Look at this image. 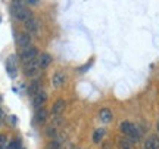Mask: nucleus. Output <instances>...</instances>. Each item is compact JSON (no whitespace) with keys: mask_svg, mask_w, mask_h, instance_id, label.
Wrapping results in <instances>:
<instances>
[{"mask_svg":"<svg viewBox=\"0 0 159 149\" xmlns=\"http://www.w3.org/2000/svg\"><path fill=\"white\" fill-rule=\"evenodd\" d=\"M12 12H13V16L16 18L18 21H22V22H27L33 18V13L27 7H24L21 2H13L12 3Z\"/></svg>","mask_w":159,"mask_h":149,"instance_id":"obj_1","label":"nucleus"},{"mask_svg":"<svg viewBox=\"0 0 159 149\" xmlns=\"http://www.w3.org/2000/svg\"><path fill=\"white\" fill-rule=\"evenodd\" d=\"M121 132L124 133L130 140H133V142H137V140L140 139V132H139V128H137L133 123H130V121H124V123L121 124Z\"/></svg>","mask_w":159,"mask_h":149,"instance_id":"obj_2","label":"nucleus"},{"mask_svg":"<svg viewBox=\"0 0 159 149\" xmlns=\"http://www.w3.org/2000/svg\"><path fill=\"white\" fill-rule=\"evenodd\" d=\"M37 53H39V49L37 47H31L30 46L28 49H24V50H21V55H19V58H21V61L24 62V65L25 63H30L33 62V61H35L37 59Z\"/></svg>","mask_w":159,"mask_h":149,"instance_id":"obj_3","label":"nucleus"},{"mask_svg":"<svg viewBox=\"0 0 159 149\" xmlns=\"http://www.w3.org/2000/svg\"><path fill=\"white\" fill-rule=\"evenodd\" d=\"M6 71L12 78H15L18 74V58L16 55H11L6 59Z\"/></svg>","mask_w":159,"mask_h":149,"instance_id":"obj_4","label":"nucleus"},{"mask_svg":"<svg viewBox=\"0 0 159 149\" xmlns=\"http://www.w3.org/2000/svg\"><path fill=\"white\" fill-rule=\"evenodd\" d=\"M39 62H37V59L35 61H33V62L30 63H25L24 65V74L27 75V77H35L37 75V72H39Z\"/></svg>","mask_w":159,"mask_h":149,"instance_id":"obj_5","label":"nucleus"},{"mask_svg":"<svg viewBox=\"0 0 159 149\" xmlns=\"http://www.w3.org/2000/svg\"><path fill=\"white\" fill-rule=\"evenodd\" d=\"M16 43H18V46L21 47L22 50L24 49H28L30 44H31V37H30V34H27V33H22V34L18 35Z\"/></svg>","mask_w":159,"mask_h":149,"instance_id":"obj_6","label":"nucleus"},{"mask_svg":"<svg viewBox=\"0 0 159 149\" xmlns=\"http://www.w3.org/2000/svg\"><path fill=\"white\" fill-rule=\"evenodd\" d=\"M65 81H66V77H65V72L63 71H56L55 74H53V78H52V84L55 87H61L65 84Z\"/></svg>","mask_w":159,"mask_h":149,"instance_id":"obj_7","label":"nucleus"},{"mask_svg":"<svg viewBox=\"0 0 159 149\" xmlns=\"http://www.w3.org/2000/svg\"><path fill=\"white\" fill-rule=\"evenodd\" d=\"M46 99H47V95H46L43 90L40 93H37L34 98H33V106H34L35 109H39V108H41V105L46 102Z\"/></svg>","mask_w":159,"mask_h":149,"instance_id":"obj_8","label":"nucleus"},{"mask_svg":"<svg viewBox=\"0 0 159 149\" xmlns=\"http://www.w3.org/2000/svg\"><path fill=\"white\" fill-rule=\"evenodd\" d=\"M25 28H27V31H28V33L35 34V33L39 31V28H40V24H39V21H37V18L33 16L30 21H27V22H25Z\"/></svg>","mask_w":159,"mask_h":149,"instance_id":"obj_9","label":"nucleus"},{"mask_svg":"<svg viewBox=\"0 0 159 149\" xmlns=\"http://www.w3.org/2000/svg\"><path fill=\"white\" fill-rule=\"evenodd\" d=\"M142 149H159V139L156 136H150L148 137V140L143 143Z\"/></svg>","mask_w":159,"mask_h":149,"instance_id":"obj_10","label":"nucleus"},{"mask_svg":"<svg viewBox=\"0 0 159 149\" xmlns=\"http://www.w3.org/2000/svg\"><path fill=\"white\" fill-rule=\"evenodd\" d=\"M37 62H39L40 68H47L52 63V56L49 53H41V55L37 58Z\"/></svg>","mask_w":159,"mask_h":149,"instance_id":"obj_11","label":"nucleus"},{"mask_svg":"<svg viewBox=\"0 0 159 149\" xmlns=\"http://www.w3.org/2000/svg\"><path fill=\"white\" fill-rule=\"evenodd\" d=\"M34 120L39 123V124H44V121L47 120V109L46 108H39L35 111Z\"/></svg>","mask_w":159,"mask_h":149,"instance_id":"obj_12","label":"nucleus"},{"mask_svg":"<svg viewBox=\"0 0 159 149\" xmlns=\"http://www.w3.org/2000/svg\"><path fill=\"white\" fill-rule=\"evenodd\" d=\"M65 100L63 99H57L56 102L53 103V106H52V112L55 115H61L63 112V109H65Z\"/></svg>","mask_w":159,"mask_h":149,"instance_id":"obj_13","label":"nucleus"},{"mask_svg":"<svg viewBox=\"0 0 159 149\" xmlns=\"http://www.w3.org/2000/svg\"><path fill=\"white\" fill-rule=\"evenodd\" d=\"M41 92V83H40V80H34L31 84H30V89H28V93L34 98L37 93Z\"/></svg>","mask_w":159,"mask_h":149,"instance_id":"obj_14","label":"nucleus"},{"mask_svg":"<svg viewBox=\"0 0 159 149\" xmlns=\"http://www.w3.org/2000/svg\"><path fill=\"white\" fill-rule=\"evenodd\" d=\"M99 115H100V120H102L103 123H109V121L112 120V111H111V109H108V108L100 109Z\"/></svg>","mask_w":159,"mask_h":149,"instance_id":"obj_15","label":"nucleus"},{"mask_svg":"<svg viewBox=\"0 0 159 149\" xmlns=\"http://www.w3.org/2000/svg\"><path fill=\"white\" fill-rule=\"evenodd\" d=\"M105 128H97L96 132L93 133V142H96V143H99L100 140L103 139V136H105Z\"/></svg>","mask_w":159,"mask_h":149,"instance_id":"obj_16","label":"nucleus"},{"mask_svg":"<svg viewBox=\"0 0 159 149\" xmlns=\"http://www.w3.org/2000/svg\"><path fill=\"white\" fill-rule=\"evenodd\" d=\"M21 140H12L7 143V149H21Z\"/></svg>","mask_w":159,"mask_h":149,"instance_id":"obj_17","label":"nucleus"},{"mask_svg":"<svg viewBox=\"0 0 159 149\" xmlns=\"http://www.w3.org/2000/svg\"><path fill=\"white\" fill-rule=\"evenodd\" d=\"M7 146V137L6 134H0V148H6Z\"/></svg>","mask_w":159,"mask_h":149,"instance_id":"obj_18","label":"nucleus"},{"mask_svg":"<svg viewBox=\"0 0 159 149\" xmlns=\"http://www.w3.org/2000/svg\"><path fill=\"white\" fill-rule=\"evenodd\" d=\"M47 134L52 136V137L56 136V128H55V127H49V128H47Z\"/></svg>","mask_w":159,"mask_h":149,"instance_id":"obj_19","label":"nucleus"},{"mask_svg":"<svg viewBox=\"0 0 159 149\" xmlns=\"http://www.w3.org/2000/svg\"><path fill=\"white\" fill-rule=\"evenodd\" d=\"M57 148H59V142H56V140L49 143V149H57Z\"/></svg>","mask_w":159,"mask_h":149,"instance_id":"obj_20","label":"nucleus"},{"mask_svg":"<svg viewBox=\"0 0 159 149\" xmlns=\"http://www.w3.org/2000/svg\"><path fill=\"white\" fill-rule=\"evenodd\" d=\"M27 3H28V5H39V2H37V0H28Z\"/></svg>","mask_w":159,"mask_h":149,"instance_id":"obj_21","label":"nucleus"},{"mask_svg":"<svg viewBox=\"0 0 159 149\" xmlns=\"http://www.w3.org/2000/svg\"><path fill=\"white\" fill-rule=\"evenodd\" d=\"M2 112H3V111H2V108H0V117H2Z\"/></svg>","mask_w":159,"mask_h":149,"instance_id":"obj_22","label":"nucleus"},{"mask_svg":"<svg viewBox=\"0 0 159 149\" xmlns=\"http://www.w3.org/2000/svg\"><path fill=\"white\" fill-rule=\"evenodd\" d=\"M0 126H2V120H0Z\"/></svg>","mask_w":159,"mask_h":149,"instance_id":"obj_23","label":"nucleus"},{"mask_svg":"<svg viewBox=\"0 0 159 149\" xmlns=\"http://www.w3.org/2000/svg\"><path fill=\"white\" fill-rule=\"evenodd\" d=\"M158 130H159V126H158Z\"/></svg>","mask_w":159,"mask_h":149,"instance_id":"obj_24","label":"nucleus"}]
</instances>
